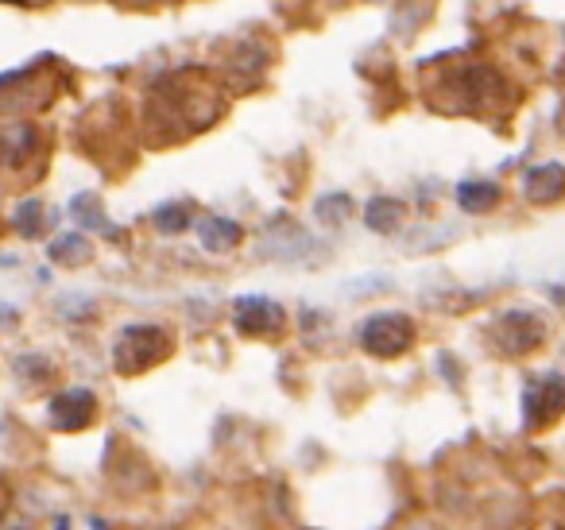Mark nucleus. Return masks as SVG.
I'll return each mask as SVG.
<instances>
[{"instance_id": "11", "label": "nucleus", "mask_w": 565, "mask_h": 530, "mask_svg": "<svg viewBox=\"0 0 565 530\" xmlns=\"http://www.w3.org/2000/svg\"><path fill=\"white\" fill-rule=\"evenodd\" d=\"M155 225L163 229V233H182L186 225H190V206H163L155 213Z\"/></svg>"}, {"instance_id": "5", "label": "nucleus", "mask_w": 565, "mask_h": 530, "mask_svg": "<svg viewBox=\"0 0 565 530\" xmlns=\"http://www.w3.org/2000/svg\"><path fill=\"white\" fill-rule=\"evenodd\" d=\"M198 236H202V244L209 252H229V248L240 244V225L237 221H221V217H206L198 225Z\"/></svg>"}, {"instance_id": "13", "label": "nucleus", "mask_w": 565, "mask_h": 530, "mask_svg": "<svg viewBox=\"0 0 565 530\" xmlns=\"http://www.w3.org/2000/svg\"><path fill=\"white\" fill-rule=\"evenodd\" d=\"M8 325H16V310L12 306H0V329H8Z\"/></svg>"}, {"instance_id": "10", "label": "nucleus", "mask_w": 565, "mask_h": 530, "mask_svg": "<svg viewBox=\"0 0 565 530\" xmlns=\"http://www.w3.org/2000/svg\"><path fill=\"white\" fill-rule=\"evenodd\" d=\"M51 256H55L59 264H82V260L90 256V240H82V236H62V240H55Z\"/></svg>"}, {"instance_id": "7", "label": "nucleus", "mask_w": 565, "mask_h": 530, "mask_svg": "<svg viewBox=\"0 0 565 530\" xmlns=\"http://www.w3.org/2000/svg\"><path fill=\"white\" fill-rule=\"evenodd\" d=\"M457 202H461L465 213H488V209H496V202H500V186L496 182H465L457 190Z\"/></svg>"}, {"instance_id": "14", "label": "nucleus", "mask_w": 565, "mask_h": 530, "mask_svg": "<svg viewBox=\"0 0 565 530\" xmlns=\"http://www.w3.org/2000/svg\"><path fill=\"white\" fill-rule=\"evenodd\" d=\"M16 4H43V0H16Z\"/></svg>"}, {"instance_id": "4", "label": "nucleus", "mask_w": 565, "mask_h": 530, "mask_svg": "<svg viewBox=\"0 0 565 530\" xmlns=\"http://www.w3.org/2000/svg\"><path fill=\"white\" fill-rule=\"evenodd\" d=\"M93 418H97V403L90 391H66L51 403V422L59 430H86Z\"/></svg>"}, {"instance_id": "1", "label": "nucleus", "mask_w": 565, "mask_h": 530, "mask_svg": "<svg viewBox=\"0 0 565 530\" xmlns=\"http://www.w3.org/2000/svg\"><path fill=\"white\" fill-rule=\"evenodd\" d=\"M167 333L163 329H151V325H140V329H128L117 345V368L124 376H140L148 372L151 364H159L167 356Z\"/></svg>"}, {"instance_id": "9", "label": "nucleus", "mask_w": 565, "mask_h": 530, "mask_svg": "<svg viewBox=\"0 0 565 530\" xmlns=\"http://www.w3.org/2000/svg\"><path fill=\"white\" fill-rule=\"evenodd\" d=\"M318 221H326V225H341L349 213H353V198L349 194H326V198H318Z\"/></svg>"}, {"instance_id": "12", "label": "nucleus", "mask_w": 565, "mask_h": 530, "mask_svg": "<svg viewBox=\"0 0 565 530\" xmlns=\"http://www.w3.org/2000/svg\"><path fill=\"white\" fill-rule=\"evenodd\" d=\"M35 221H43V206H39V202H24V206L16 209V225H20L24 236H35L43 229V225H35Z\"/></svg>"}, {"instance_id": "3", "label": "nucleus", "mask_w": 565, "mask_h": 530, "mask_svg": "<svg viewBox=\"0 0 565 530\" xmlns=\"http://www.w3.org/2000/svg\"><path fill=\"white\" fill-rule=\"evenodd\" d=\"M237 325L248 337H279L287 325V314H283V306H275L268 298H240Z\"/></svg>"}, {"instance_id": "2", "label": "nucleus", "mask_w": 565, "mask_h": 530, "mask_svg": "<svg viewBox=\"0 0 565 530\" xmlns=\"http://www.w3.org/2000/svg\"><path fill=\"white\" fill-rule=\"evenodd\" d=\"M411 341H415V325L403 314H376L360 329V345L376 356H399L403 349H411Z\"/></svg>"}, {"instance_id": "6", "label": "nucleus", "mask_w": 565, "mask_h": 530, "mask_svg": "<svg viewBox=\"0 0 565 530\" xmlns=\"http://www.w3.org/2000/svg\"><path fill=\"white\" fill-rule=\"evenodd\" d=\"M527 190H531V198H538V202H558V194H562V163L535 167L527 175Z\"/></svg>"}, {"instance_id": "8", "label": "nucleus", "mask_w": 565, "mask_h": 530, "mask_svg": "<svg viewBox=\"0 0 565 530\" xmlns=\"http://www.w3.org/2000/svg\"><path fill=\"white\" fill-rule=\"evenodd\" d=\"M403 213H407L403 202H395V198H376V202L368 206V225L380 229V233H391V229L403 221Z\"/></svg>"}]
</instances>
